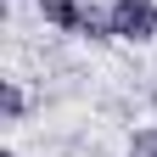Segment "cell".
I'll list each match as a JSON object with an SVG mask.
<instances>
[{"mask_svg": "<svg viewBox=\"0 0 157 157\" xmlns=\"http://www.w3.org/2000/svg\"><path fill=\"white\" fill-rule=\"evenodd\" d=\"M23 112H28V95H23V84H17V78H6V118L17 124Z\"/></svg>", "mask_w": 157, "mask_h": 157, "instance_id": "4", "label": "cell"}, {"mask_svg": "<svg viewBox=\"0 0 157 157\" xmlns=\"http://www.w3.org/2000/svg\"><path fill=\"white\" fill-rule=\"evenodd\" d=\"M112 34L129 39V45H146V39H157V6L151 0H112Z\"/></svg>", "mask_w": 157, "mask_h": 157, "instance_id": "1", "label": "cell"}, {"mask_svg": "<svg viewBox=\"0 0 157 157\" xmlns=\"http://www.w3.org/2000/svg\"><path fill=\"white\" fill-rule=\"evenodd\" d=\"M84 39H118L112 34V11H95V6H84V28H78Z\"/></svg>", "mask_w": 157, "mask_h": 157, "instance_id": "3", "label": "cell"}, {"mask_svg": "<svg viewBox=\"0 0 157 157\" xmlns=\"http://www.w3.org/2000/svg\"><path fill=\"white\" fill-rule=\"evenodd\" d=\"M39 17L56 34H78L84 28V0H39Z\"/></svg>", "mask_w": 157, "mask_h": 157, "instance_id": "2", "label": "cell"}, {"mask_svg": "<svg viewBox=\"0 0 157 157\" xmlns=\"http://www.w3.org/2000/svg\"><path fill=\"white\" fill-rule=\"evenodd\" d=\"M6 157H23V151H6Z\"/></svg>", "mask_w": 157, "mask_h": 157, "instance_id": "6", "label": "cell"}, {"mask_svg": "<svg viewBox=\"0 0 157 157\" xmlns=\"http://www.w3.org/2000/svg\"><path fill=\"white\" fill-rule=\"evenodd\" d=\"M129 151H135V157H157V124H146V129H135V140H129Z\"/></svg>", "mask_w": 157, "mask_h": 157, "instance_id": "5", "label": "cell"}]
</instances>
